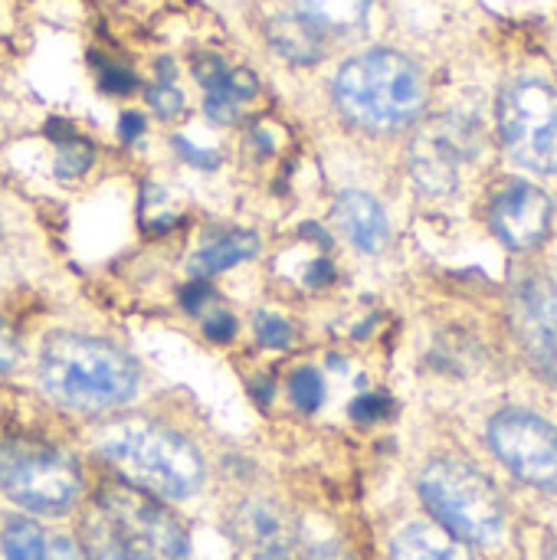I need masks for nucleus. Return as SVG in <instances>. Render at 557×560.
I'll return each mask as SVG.
<instances>
[{
	"mask_svg": "<svg viewBox=\"0 0 557 560\" xmlns=\"http://www.w3.org/2000/svg\"><path fill=\"white\" fill-rule=\"evenodd\" d=\"M39 384L69 410L108 413L135 397L138 371L135 361L108 341L53 335L39 354Z\"/></svg>",
	"mask_w": 557,
	"mask_h": 560,
	"instance_id": "f257e3e1",
	"label": "nucleus"
},
{
	"mask_svg": "<svg viewBox=\"0 0 557 560\" xmlns=\"http://www.w3.org/2000/svg\"><path fill=\"white\" fill-rule=\"evenodd\" d=\"M335 102L341 115L364 131H397L420 115L423 79L407 56L371 49L338 69Z\"/></svg>",
	"mask_w": 557,
	"mask_h": 560,
	"instance_id": "f03ea898",
	"label": "nucleus"
},
{
	"mask_svg": "<svg viewBox=\"0 0 557 560\" xmlns=\"http://www.w3.org/2000/svg\"><path fill=\"white\" fill-rule=\"evenodd\" d=\"M102 456L125 476L128 486L154 499H187L204 482L200 453L167 427L125 420L98 436Z\"/></svg>",
	"mask_w": 557,
	"mask_h": 560,
	"instance_id": "7ed1b4c3",
	"label": "nucleus"
},
{
	"mask_svg": "<svg viewBox=\"0 0 557 560\" xmlns=\"http://www.w3.org/2000/svg\"><path fill=\"white\" fill-rule=\"evenodd\" d=\"M420 499L437 525L466 545H499L506 512L496 486L463 459H437L420 476Z\"/></svg>",
	"mask_w": 557,
	"mask_h": 560,
	"instance_id": "20e7f679",
	"label": "nucleus"
},
{
	"mask_svg": "<svg viewBox=\"0 0 557 560\" xmlns=\"http://www.w3.org/2000/svg\"><path fill=\"white\" fill-rule=\"evenodd\" d=\"M0 489L10 502L33 515H66L79 499L76 466L39 443L0 446Z\"/></svg>",
	"mask_w": 557,
	"mask_h": 560,
	"instance_id": "39448f33",
	"label": "nucleus"
},
{
	"mask_svg": "<svg viewBox=\"0 0 557 560\" xmlns=\"http://www.w3.org/2000/svg\"><path fill=\"white\" fill-rule=\"evenodd\" d=\"M98 515L131 560H187L184 528L161 502L135 486H108L98 499Z\"/></svg>",
	"mask_w": 557,
	"mask_h": 560,
	"instance_id": "423d86ee",
	"label": "nucleus"
},
{
	"mask_svg": "<svg viewBox=\"0 0 557 560\" xmlns=\"http://www.w3.org/2000/svg\"><path fill=\"white\" fill-rule=\"evenodd\" d=\"M499 128L509 154L538 171L557 174V92L538 79H522L502 92Z\"/></svg>",
	"mask_w": 557,
	"mask_h": 560,
	"instance_id": "0eeeda50",
	"label": "nucleus"
},
{
	"mask_svg": "<svg viewBox=\"0 0 557 560\" xmlns=\"http://www.w3.org/2000/svg\"><path fill=\"white\" fill-rule=\"evenodd\" d=\"M489 446L492 453L529 486L557 492V427L525 413L506 410L489 423Z\"/></svg>",
	"mask_w": 557,
	"mask_h": 560,
	"instance_id": "6e6552de",
	"label": "nucleus"
},
{
	"mask_svg": "<svg viewBox=\"0 0 557 560\" xmlns=\"http://www.w3.org/2000/svg\"><path fill=\"white\" fill-rule=\"evenodd\" d=\"M473 148V135L456 118L430 121L414 148H410V171L427 194H450L460 184V167Z\"/></svg>",
	"mask_w": 557,
	"mask_h": 560,
	"instance_id": "1a4fd4ad",
	"label": "nucleus"
},
{
	"mask_svg": "<svg viewBox=\"0 0 557 560\" xmlns=\"http://www.w3.org/2000/svg\"><path fill=\"white\" fill-rule=\"evenodd\" d=\"M515 322L538 371L557 381V266L532 276L519 289Z\"/></svg>",
	"mask_w": 557,
	"mask_h": 560,
	"instance_id": "9d476101",
	"label": "nucleus"
},
{
	"mask_svg": "<svg viewBox=\"0 0 557 560\" xmlns=\"http://www.w3.org/2000/svg\"><path fill=\"white\" fill-rule=\"evenodd\" d=\"M489 223L496 236L512 246V249H535L552 226V200L545 190L525 180H509L492 207H489Z\"/></svg>",
	"mask_w": 557,
	"mask_h": 560,
	"instance_id": "9b49d317",
	"label": "nucleus"
},
{
	"mask_svg": "<svg viewBox=\"0 0 557 560\" xmlns=\"http://www.w3.org/2000/svg\"><path fill=\"white\" fill-rule=\"evenodd\" d=\"M236 541L250 560H295L292 525L269 502H250L236 512Z\"/></svg>",
	"mask_w": 557,
	"mask_h": 560,
	"instance_id": "f8f14e48",
	"label": "nucleus"
},
{
	"mask_svg": "<svg viewBox=\"0 0 557 560\" xmlns=\"http://www.w3.org/2000/svg\"><path fill=\"white\" fill-rule=\"evenodd\" d=\"M338 223L345 230V236L361 249V253H381L387 246L391 226L387 217L381 210V203L371 194L361 190H345L338 197Z\"/></svg>",
	"mask_w": 557,
	"mask_h": 560,
	"instance_id": "ddd939ff",
	"label": "nucleus"
},
{
	"mask_svg": "<svg viewBox=\"0 0 557 560\" xmlns=\"http://www.w3.org/2000/svg\"><path fill=\"white\" fill-rule=\"evenodd\" d=\"M391 560H473L463 545L440 525L414 522L404 525L391 541Z\"/></svg>",
	"mask_w": 557,
	"mask_h": 560,
	"instance_id": "4468645a",
	"label": "nucleus"
},
{
	"mask_svg": "<svg viewBox=\"0 0 557 560\" xmlns=\"http://www.w3.org/2000/svg\"><path fill=\"white\" fill-rule=\"evenodd\" d=\"M256 249H259V240L253 233H227V236L213 240L210 246H204L200 253H194L187 269L197 279L217 276V272L233 269L236 262H246L250 256H256Z\"/></svg>",
	"mask_w": 557,
	"mask_h": 560,
	"instance_id": "2eb2a0df",
	"label": "nucleus"
},
{
	"mask_svg": "<svg viewBox=\"0 0 557 560\" xmlns=\"http://www.w3.org/2000/svg\"><path fill=\"white\" fill-rule=\"evenodd\" d=\"M269 43L292 62H315L322 56L318 26L305 16H276L269 20Z\"/></svg>",
	"mask_w": 557,
	"mask_h": 560,
	"instance_id": "dca6fc26",
	"label": "nucleus"
},
{
	"mask_svg": "<svg viewBox=\"0 0 557 560\" xmlns=\"http://www.w3.org/2000/svg\"><path fill=\"white\" fill-rule=\"evenodd\" d=\"M295 3H299V16L325 30H351L364 23L371 10V0H295Z\"/></svg>",
	"mask_w": 557,
	"mask_h": 560,
	"instance_id": "f3484780",
	"label": "nucleus"
},
{
	"mask_svg": "<svg viewBox=\"0 0 557 560\" xmlns=\"http://www.w3.org/2000/svg\"><path fill=\"white\" fill-rule=\"evenodd\" d=\"M0 548H3V560H46V555H49L46 535L26 518H13L3 528Z\"/></svg>",
	"mask_w": 557,
	"mask_h": 560,
	"instance_id": "a211bd4d",
	"label": "nucleus"
},
{
	"mask_svg": "<svg viewBox=\"0 0 557 560\" xmlns=\"http://www.w3.org/2000/svg\"><path fill=\"white\" fill-rule=\"evenodd\" d=\"M85 560H131L98 512L85 525Z\"/></svg>",
	"mask_w": 557,
	"mask_h": 560,
	"instance_id": "6ab92c4d",
	"label": "nucleus"
},
{
	"mask_svg": "<svg viewBox=\"0 0 557 560\" xmlns=\"http://www.w3.org/2000/svg\"><path fill=\"white\" fill-rule=\"evenodd\" d=\"M289 394L295 400L299 410L305 413H315L325 400V381L315 368H299L292 377H289Z\"/></svg>",
	"mask_w": 557,
	"mask_h": 560,
	"instance_id": "aec40b11",
	"label": "nucleus"
},
{
	"mask_svg": "<svg viewBox=\"0 0 557 560\" xmlns=\"http://www.w3.org/2000/svg\"><path fill=\"white\" fill-rule=\"evenodd\" d=\"M92 164V148L79 138H69L59 144V154H56V171L62 177H79L82 171H89Z\"/></svg>",
	"mask_w": 557,
	"mask_h": 560,
	"instance_id": "412c9836",
	"label": "nucleus"
},
{
	"mask_svg": "<svg viewBox=\"0 0 557 560\" xmlns=\"http://www.w3.org/2000/svg\"><path fill=\"white\" fill-rule=\"evenodd\" d=\"M256 338H259L266 348H286V345L292 341V328H289L286 318H279V315H272V312H263V315L256 318Z\"/></svg>",
	"mask_w": 557,
	"mask_h": 560,
	"instance_id": "4be33fe9",
	"label": "nucleus"
},
{
	"mask_svg": "<svg viewBox=\"0 0 557 560\" xmlns=\"http://www.w3.org/2000/svg\"><path fill=\"white\" fill-rule=\"evenodd\" d=\"M227 75H230V72H227ZM236 108H240V102H236V95L227 89V79H223L217 89L207 92V115H210L213 121L230 125V121L236 118Z\"/></svg>",
	"mask_w": 557,
	"mask_h": 560,
	"instance_id": "5701e85b",
	"label": "nucleus"
},
{
	"mask_svg": "<svg viewBox=\"0 0 557 560\" xmlns=\"http://www.w3.org/2000/svg\"><path fill=\"white\" fill-rule=\"evenodd\" d=\"M391 410H394V404H391L387 394H364V397H358V400L351 404V417H355L358 423H378V420H384Z\"/></svg>",
	"mask_w": 557,
	"mask_h": 560,
	"instance_id": "b1692460",
	"label": "nucleus"
},
{
	"mask_svg": "<svg viewBox=\"0 0 557 560\" xmlns=\"http://www.w3.org/2000/svg\"><path fill=\"white\" fill-rule=\"evenodd\" d=\"M148 105L161 115V118H174L184 108V95L171 85V82H158L154 89H148Z\"/></svg>",
	"mask_w": 557,
	"mask_h": 560,
	"instance_id": "393cba45",
	"label": "nucleus"
},
{
	"mask_svg": "<svg viewBox=\"0 0 557 560\" xmlns=\"http://www.w3.org/2000/svg\"><path fill=\"white\" fill-rule=\"evenodd\" d=\"M194 75H197V79L204 82V89L210 92V89H217V85L227 79V66H223L220 56L204 52V56H197V62H194Z\"/></svg>",
	"mask_w": 557,
	"mask_h": 560,
	"instance_id": "a878e982",
	"label": "nucleus"
},
{
	"mask_svg": "<svg viewBox=\"0 0 557 560\" xmlns=\"http://www.w3.org/2000/svg\"><path fill=\"white\" fill-rule=\"evenodd\" d=\"M207 335H210L213 341H230V338L236 335V322H233L227 312H213V315L207 318Z\"/></svg>",
	"mask_w": 557,
	"mask_h": 560,
	"instance_id": "bb28decb",
	"label": "nucleus"
},
{
	"mask_svg": "<svg viewBox=\"0 0 557 560\" xmlns=\"http://www.w3.org/2000/svg\"><path fill=\"white\" fill-rule=\"evenodd\" d=\"M102 82H105L108 92H131L135 89V75L128 69H118V66H108Z\"/></svg>",
	"mask_w": 557,
	"mask_h": 560,
	"instance_id": "cd10ccee",
	"label": "nucleus"
},
{
	"mask_svg": "<svg viewBox=\"0 0 557 560\" xmlns=\"http://www.w3.org/2000/svg\"><path fill=\"white\" fill-rule=\"evenodd\" d=\"M13 361H16V341H13V335L0 325V374H7V371L13 368Z\"/></svg>",
	"mask_w": 557,
	"mask_h": 560,
	"instance_id": "c85d7f7f",
	"label": "nucleus"
},
{
	"mask_svg": "<svg viewBox=\"0 0 557 560\" xmlns=\"http://www.w3.org/2000/svg\"><path fill=\"white\" fill-rule=\"evenodd\" d=\"M177 148H181V154H184V158H190L197 167H213V164H217V154L200 151V148H194V144H190V141H184V138H177Z\"/></svg>",
	"mask_w": 557,
	"mask_h": 560,
	"instance_id": "c756f323",
	"label": "nucleus"
},
{
	"mask_svg": "<svg viewBox=\"0 0 557 560\" xmlns=\"http://www.w3.org/2000/svg\"><path fill=\"white\" fill-rule=\"evenodd\" d=\"M46 560H82V555L76 551V545L72 541H66V538H53L49 541V555Z\"/></svg>",
	"mask_w": 557,
	"mask_h": 560,
	"instance_id": "7c9ffc66",
	"label": "nucleus"
},
{
	"mask_svg": "<svg viewBox=\"0 0 557 560\" xmlns=\"http://www.w3.org/2000/svg\"><path fill=\"white\" fill-rule=\"evenodd\" d=\"M141 128H144L141 115L125 112V118H121V138H125V141H131V138H138V135H141Z\"/></svg>",
	"mask_w": 557,
	"mask_h": 560,
	"instance_id": "2f4dec72",
	"label": "nucleus"
},
{
	"mask_svg": "<svg viewBox=\"0 0 557 560\" xmlns=\"http://www.w3.org/2000/svg\"><path fill=\"white\" fill-rule=\"evenodd\" d=\"M204 299H207V292H204V285H190V289H184V308H190V312H197Z\"/></svg>",
	"mask_w": 557,
	"mask_h": 560,
	"instance_id": "473e14b6",
	"label": "nucleus"
},
{
	"mask_svg": "<svg viewBox=\"0 0 557 560\" xmlns=\"http://www.w3.org/2000/svg\"><path fill=\"white\" fill-rule=\"evenodd\" d=\"M548 560H557V541H552V545H548Z\"/></svg>",
	"mask_w": 557,
	"mask_h": 560,
	"instance_id": "72a5a7b5",
	"label": "nucleus"
}]
</instances>
